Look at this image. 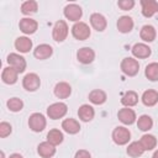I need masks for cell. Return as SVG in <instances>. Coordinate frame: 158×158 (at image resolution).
Instances as JSON below:
<instances>
[{
	"mask_svg": "<svg viewBox=\"0 0 158 158\" xmlns=\"http://www.w3.org/2000/svg\"><path fill=\"white\" fill-rule=\"evenodd\" d=\"M15 48L21 53H27L32 48V41L28 37H17L15 41Z\"/></svg>",
	"mask_w": 158,
	"mask_h": 158,
	"instance_id": "44dd1931",
	"label": "cell"
},
{
	"mask_svg": "<svg viewBox=\"0 0 158 158\" xmlns=\"http://www.w3.org/2000/svg\"><path fill=\"white\" fill-rule=\"evenodd\" d=\"M152 158H158V149H157V151H156V152L153 153V156H152Z\"/></svg>",
	"mask_w": 158,
	"mask_h": 158,
	"instance_id": "f35d334b",
	"label": "cell"
},
{
	"mask_svg": "<svg viewBox=\"0 0 158 158\" xmlns=\"http://www.w3.org/2000/svg\"><path fill=\"white\" fill-rule=\"evenodd\" d=\"M11 133V125L7 122H1L0 123V137H6Z\"/></svg>",
	"mask_w": 158,
	"mask_h": 158,
	"instance_id": "d590c367",
	"label": "cell"
},
{
	"mask_svg": "<svg viewBox=\"0 0 158 158\" xmlns=\"http://www.w3.org/2000/svg\"><path fill=\"white\" fill-rule=\"evenodd\" d=\"M62 128L67 132V133H70V135H75L79 132L80 130V125L77 120L74 118H65L63 122H62Z\"/></svg>",
	"mask_w": 158,
	"mask_h": 158,
	"instance_id": "603a6c76",
	"label": "cell"
},
{
	"mask_svg": "<svg viewBox=\"0 0 158 158\" xmlns=\"http://www.w3.org/2000/svg\"><path fill=\"white\" fill-rule=\"evenodd\" d=\"M137 102H138V95H137L135 91H132V90L126 91V93L123 94V96L121 98V104L125 105L126 107L135 106Z\"/></svg>",
	"mask_w": 158,
	"mask_h": 158,
	"instance_id": "4316f807",
	"label": "cell"
},
{
	"mask_svg": "<svg viewBox=\"0 0 158 158\" xmlns=\"http://www.w3.org/2000/svg\"><path fill=\"white\" fill-rule=\"evenodd\" d=\"M81 15H83L81 7L79 5H77V4H69V5H67L64 7V16L70 21L79 22Z\"/></svg>",
	"mask_w": 158,
	"mask_h": 158,
	"instance_id": "9c48e42d",
	"label": "cell"
},
{
	"mask_svg": "<svg viewBox=\"0 0 158 158\" xmlns=\"http://www.w3.org/2000/svg\"><path fill=\"white\" fill-rule=\"evenodd\" d=\"M90 23H91V26H93L98 32L104 31V30L106 28V25H107L106 19H105L101 14H98V12H95V14H93V15L90 16Z\"/></svg>",
	"mask_w": 158,
	"mask_h": 158,
	"instance_id": "e0dca14e",
	"label": "cell"
},
{
	"mask_svg": "<svg viewBox=\"0 0 158 158\" xmlns=\"http://www.w3.org/2000/svg\"><path fill=\"white\" fill-rule=\"evenodd\" d=\"M63 138H64V137H63V133H62L59 130H57V128H53V130H51V131L47 133V141H48L49 143L54 144V146L62 143V142H63Z\"/></svg>",
	"mask_w": 158,
	"mask_h": 158,
	"instance_id": "f546056e",
	"label": "cell"
},
{
	"mask_svg": "<svg viewBox=\"0 0 158 158\" xmlns=\"http://www.w3.org/2000/svg\"><path fill=\"white\" fill-rule=\"evenodd\" d=\"M144 74L149 80L157 81L158 80V63H156V62L149 63L144 69Z\"/></svg>",
	"mask_w": 158,
	"mask_h": 158,
	"instance_id": "4dcf8cb0",
	"label": "cell"
},
{
	"mask_svg": "<svg viewBox=\"0 0 158 158\" xmlns=\"http://www.w3.org/2000/svg\"><path fill=\"white\" fill-rule=\"evenodd\" d=\"M72 33L74 36V38L79 40V41H84L88 40L90 36V28L85 22H75L72 27Z\"/></svg>",
	"mask_w": 158,
	"mask_h": 158,
	"instance_id": "277c9868",
	"label": "cell"
},
{
	"mask_svg": "<svg viewBox=\"0 0 158 158\" xmlns=\"http://www.w3.org/2000/svg\"><path fill=\"white\" fill-rule=\"evenodd\" d=\"M139 143L144 151H151L157 146V138L153 135H143L139 139Z\"/></svg>",
	"mask_w": 158,
	"mask_h": 158,
	"instance_id": "83f0119b",
	"label": "cell"
},
{
	"mask_svg": "<svg viewBox=\"0 0 158 158\" xmlns=\"http://www.w3.org/2000/svg\"><path fill=\"white\" fill-rule=\"evenodd\" d=\"M143 152H144V149H143V147L141 146L139 141L132 142V143H130L128 147H127V154H128L130 157H133V158L142 156Z\"/></svg>",
	"mask_w": 158,
	"mask_h": 158,
	"instance_id": "f1b7e54d",
	"label": "cell"
},
{
	"mask_svg": "<svg viewBox=\"0 0 158 158\" xmlns=\"http://www.w3.org/2000/svg\"><path fill=\"white\" fill-rule=\"evenodd\" d=\"M142 15L144 17H151L158 12V2L154 0H141Z\"/></svg>",
	"mask_w": 158,
	"mask_h": 158,
	"instance_id": "7c38bea8",
	"label": "cell"
},
{
	"mask_svg": "<svg viewBox=\"0 0 158 158\" xmlns=\"http://www.w3.org/2000/svg\"><path fill=\"white\" fill-rule=\"evenodd\" d=\"M117 28L122 33H128L133 28V20L130 16H121L117 21Z\"/></svg>",
	"mask_w": 158,
	"mask_h": 158,
	"instance_id": "ffe728a7",
	"label": "cell"
},
{
	"mask_svg": "<svg viewBox=\"0 0 158 158\" xmlns=\"http://www.w3.org/2000/svg\"><path fill=\"white\" fill-rule=\"evenodd\" d=\"M37 152L42 158H51L56 153V146L49 143L48 141H46V142H42L38 144Z\"/></svg>",
	"mask_w": 158,
	"mask_h": 158,
	"instance_id": "9a60e30c",
	"label": "cell"
},
{
	"mask_svg": "<svg viewBox=\"0 0 158 158\" xmlns=\"http://www.w3.org/2000/svg\"><path fill=\"white\" fill-rule=\"evenodd\" d=\"M68 36V25L65 21L59 20L54 23L53 31H52V37L56 42H63Z\"/></svg>",
	"mask_w": 158,
	"mask_h": 158,
	"instance_id": "6da1fadb",
	"label": "cell"
},
{
	"mask_svg": "<svg viewBox=\"0 0 158 158\" xmlns=\"http://www.w3.org/2000/svg\"><path fill=\"white\" fill-rule=\"evenodd\" d=\"M9 158H23L21 154H19V153H14V154H11Z\"/></svg>",
	"mask_w": 158,
	"mask_h": 158,
	"instance_id": "74e56055",
	"label": "cell"
},
{
	"mask_svg": "<svg viewBox=\"0 0 158 158\" xmlns=\"http://www.w3.org/2000/svg\"><path fill=\"white\" fill-rule=\"evenodd\" d=\"M67 111H68V107L64 102H54L48 106L47 115L52 120H58V118H62L67 114Z\"/></svg>",
	"mask_w": 158,
	"mask_h": 158,
	"instance_id": "3957f363",
	"label": "cell"
},
{
	"mask_svg": "<svg viewBox=\"0 0 158 158\" xmlns=\"http://www.w3.org/2000/svg\"><path fill=\"white\" fill-rule=\"evenodd\" d=\"M46 118H44V116L42 115V114H40V112H35V114H32L31 116H30V118H28V126H30V128L32 130V131H35V132H41V131H43L44 130V127H46Z\"/></svg>",
	"mask_w": 158,
	"mask_h": 158,
	"instance_id": "8992f818",
	"label": "cell"
},
{
	"mask_svg": "<svg viewBox=\"0 0 158 158\" xmlns=\"http://www.w3.org/2000/svg\"><path fill=\"white\" fill-rule=\"evenodd\" d=\"M131 138V132L128 131V128L123 127V126H118L112 132V139L116 144L118 146H122V144H126Z\"/></svg>",
	"mask_w": 158,
	"mask_h": 158,
	"instance_id": "5b68a950",
	"label": "cell"
},
{
	"mask_svg": "<svg viewBox=\"0 0 158 158\" xmlns=\"http://www.w3.org/2000/svg\"><path fill=\"white\" fill-rule=\"evenodd\" d=\"M70 94H72V88L65 81H60L54 86V95L59 99H67Z\"/></svg>",
	"mask_w": 158,
	"mask_h": 158,
	"instance_id": "d6986e66",
	"label": "cell"
},
{
	"mask_svg": "<svg viewBox=\"0 0 158 158\" xmlns=\"http://www.w3.org/2000/svg\"><path fill=\"white\" fill-rule=\"evenodd\" d=\"M142 102L146 106H153L158 102V93L156 90H146L142 95Z\"/></svg>",
	"mask_w": 158,
	"mask_h": 158,
	"instance_id": "d4e9b609",
	"label": "cell"
},
{
	"mask_svg": "<svg viewBox=\"0 0 158 158\" xmlns=\"http://www.w3.org/2000/svg\"><path fill=\"white\" fill-rule=\"evenodd\" d=\"M7 107H9L10 111L17 112V111H21V109L23 107V102H22V100L19 99V98H11V99H9V101H7Z\"/></svg>",
	"mask_w": 158,
	"mask_h": 158,
	"instance_id": "836d02e7",
	"label": "cell"
},
{
	"mask_svg": "<svg viewBox=\"0 0 158 158\" xmlns=\"http://www.w3.org/2000/svg\"><path fill=\"white\" fill-rule=\"evenodd\" d=\"M52 53H53V48H52L49 44H46V43L37 46L36 49L33 51V56H35L37 59H41V60L49 58V57L52 56Z\"/></svg>",
	"mask_w": 158,
	"mask_h": 158,
	"instance_id": "5bb4252c",
	"label": "cell"
},
{
	"mask_svg": "<svg viewBox=\"0 0 158 158\" xmlns=\"http://www.w3.org/2000/svg\"><path fill=\"white\" fill-rule=\"evenodd\" d=\"M117 5H118V7H120L121 10L127 11V10H131V9L135 6V1H133V0H120V1L117 2Z\"/></svg>",
	"mask_w": 158,
	"mask_h": 158,
	"instance_id": "e575fe53",
	"label": "cell"
},
{
	"mask_svg": "<svg viewBox=\"0 0 158 158\" xmlns=\"http://www.w3.org/2000/svg\"><path fill=\"white\" fill-rule=\"evenodd\" d=\"M121 70L128 75V77H133L138 73L139 70V64L138 62L135 59V58H131V57H127V58H123L122 62H121Z\"/></svg>",
	"mask_w": 158,
	"mask_h": 158,
	"instance_id": "7a4b0ae2",
	"label": "cell"
},
{
	"mask_svg": "<svg viewBox=\"0 0 158 158\" xmlns=\"http://www.w3.org/2000/svg\"><path fill=\"white\" fill-rule=\"evenodd\" d=\"M89 100H90V102H93L95 105H101L106 101V93L100 89L91 90L89 94Z\"/></svg>",
	"mask_w": 158,
	"mask_h": 158,
	"instance_id": "484cf974",
	"label": "cell"
},
{
	"mask_svg": "<svg viewBox=\"0 0 158 158\" xmlns=\"http://www.w3.org/2000/svg\"><path fill=\"white\" fill-rule=\"evenodd\" d=\"M74 158H91L90 153L85 149H79L77 153H75V157Z\"/></svg>",
	"mask_w": 158,
	"mask_h": 158,
	"instance_id": "8d00e7d4",
	"label": "cell"
},
{
	"mask_svg": "<svg viewBox=\"0 0 158 158\" xmlns=\"http://www.w3.org/2000/svg\"><path fill=\"white\" fill-rule=\"evenodd\" d=\"M137 126L141 131H148L152 128L153 126V120L151 118V116L148 115H142L138 117V121H137Z\"/></svg>",
	"mask_w": 158,
	"mask_h": 158,
	"instance_id": "1f68e13d",
	"label": "cell"
},
{
	"mask_svg": "<svg viewBox=\"0 0 158 158\" xmlns=\"http://www.w3.org/2000/svg\"><path fill=\"white\" fill-rule=\"evenodd\" d=\"M156 28L151 25H144L142 28H141V32H139V36L144 41V42H152L154 41L156 38Z\"/></svg>",
	"mask_w": 158,
	"mask_h": 158,
	"instance_id": "cb8c5ba5",
	"label": "cell"
},
{
	"mask_svg": "<svg viewBox=\"0 0 158 158\" xmlns=\"http://www.w3.org/2000/svg\"><path fill=\"white\" fill-rule=\"evenodd\" d=\"M77 58L80 63L83 64H89L94 60L95 58V53L90 47H83L77 52Z\"/></svg>",
	"mask_w": 158,
	"mask_h": 158,
	"instance_id": "4fadbf2b",
	"label": "cell"
},
{
	"mask_svg": "<svg viewBox=\"0 0 158 158\" xmlns=\"http://www.w3.org/2000/svg\"><path fill=\"white\" fill-rule=\"evenodd\" d=\"M17 77H19V72L12 67L4 68L2 73H1V79L6 84H15L17 81Z\"/></svg>",
	"mask_w": 158,
	"mask_h": 158,
	"instance_id": "2e32d148",
	"label": "cell"
},
{
	"mask_svg": "<svg viewBox=\"0 0 158 158\" xmlns=\"http://www.w3.org/2000/svg\"><path fill=\"white\" fill-rule=\"evenodd\" d=\"M117 117L118 120L125 123V125H132L135 121H136V114L132 109L130 107H123L121 110H118L117 112Z\"/></svg>",
	"mask_w": 158,
	"mask_h": 158,
	"instance_id": "8fae6325",
	"label": "cell"
},
{
	"mask_svg": "<svg viewBox=\"0 0 158 158\" xmlns=\"http://www.w3.org/2000/svg\"><path fill=\"white\" fill-rule=\"evenodd\" d=\"M94 115H95L94 109H93L90 105H86V104L81 105V106L79 107V110H78V116H79V118L83 120V121H85V122L91 121V120L94 118Z\"/></svg>",
	"mask_w": 158,
	"mask_h": 158,
	"instance_id": "7402d4cb",
	"label": "cell"
},
{
	"mask_svg": "<svg viewBox=\"0 0 158 158\" xmlns=\"http://www.w3.org/2000/svg\"><path fill=\"white\" fill-rule=\"evenodd\" d=\"M19 27L20 30L26 33V35H31V33H35L37 27H38V23L36 20L33 19H28V17H25V19H21L20 20V23H19Z\"/></svg>",
	"mask_w": 158,
	"mask_h": 158,
	"instance_id": "30bf717a",
	"label": "cell"
},
{
	"mask_svg": "<svg viewBox=\"0 0 158 158\" xmlns=\"http://www.w3.org/2000/svg\"><path fill=\"white\" fill-rule=\"evenodd\" d=\"M22 85L27 91H36L41 85L40 77L36 73H28L25 75L22 80Z\"/></svg>",
	"mask_w": 158,
	"mask_h": 158,
	"instance_id": "52a82bcc",
	"label": "cell"
},
{
	"mask_svg": "<svg viewBox=\"0 0 158 158\" xmlns=\"http://www.w3.org/2000/svg\"><path fill=\"white\" fill-rule=\"evenodd\" d=\"M151 48L144 43H136L132 47V54L136 58H148L151 56Z\"/></svg>",
	"mask_w": 158,
	"mask_h": 158,
	"instance_id": "ac0fdd59",
	"label": "cell"
},
{
	"mask_svg": "<svg viewBox=\"0 0 158 158\" xmlns=\"http://www.w3.org/2000/svg\"><path fill=\"white\" fill-rule=\"evenodd\" d=\"M6 60L10 64V67L15 68L19 73L25 72V69H26V60H25V58L22 56L17 54V53H10L7 56V59Z\"/></svg>",
	"mask_w": 158,
	"mask_h": 158,
	"instance_id": "ba28073f",
	"label": "cell"
},
{
	"mask_svg": "<svg viewBox=\"0 0 158 158\" xmlns=\"http://www.w3.org/2000/svg\"><path fill=\"white\" fill-rule=\"evenodd\" d=\"M36 11H37V2L33 0L25 1L21 5V12L25 15H31V14H35Z\"/></svg>",
	"mask_w": 158,
	"mask_h": 158,
	"instance_id": "d6a6232c",
	"label": "cell"
}]
</instances>
